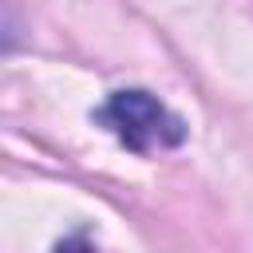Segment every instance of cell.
Masks as SVG:
<instances>
[{
	"label": "cell",
	"mask_w": 253,
	"mask_h": 253,
	"mask_svg": "<svg viewBox=\"0 0 253 253\" xmlns=\"http://www.w3.org/2000/svg\"><path fill=\"white\" fill-rule=\"evenodd\" d=\"M95 119L134 154H154V150H170L186 138V123L150 91L142 87H123L115 91Z\"/></svg>",
	"instance_id": "obj_1"
}]
</instances>
